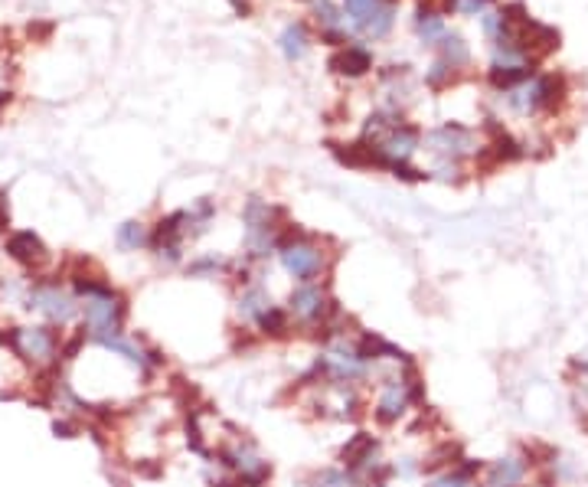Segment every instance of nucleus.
<instances>
[{
    "label": "nucleus",
    "instance_id": "20",
    "mask_svg": "<svg viewBox=\"0 0 588 487\" xmlns=\"http://www.w3.org/2000/svg\"><path fill=\"white\" fill-rule=\"evenodd\" d=\"M314 487H357V474L343 472V468H324L314 478Z\"/></svg>",
    "mask_w": 588,
    "mask_h": 487
},
{
    "label": "nucleus",
    "instance_id": "14",
    "mask_svg": "<svg viewBox=\"0 0 588 487\" xmlns=\"http://www.w3.org/2000/svg\"><path fill=\"white\" fill-rule=\"evenodd\" d=\"M279 46H281V53L291 59V63H294V59H301L304 53H308V46H310V36H308V30H304V24H288L285 30H281Z\"/></svg>",
    "mask_w": 588,
    "mask_h": 487
},
{
    "label": "nucleus",
    "instance_id": "28",
    "mask_svg": "<svg viewBox=\"0 0 588 487\" xmlns=\"http://www.w3.org/2000/svg\"><path fill=\"white\" fill-rule=\"evenodd\" d=\"M370 487H386V484H370Z\"/></svg>",
    "mask_w": 588,
    "mask_h": 487
},
{
    "label": "nucleus",
    "instance_id": "15",
    "mask_svg": "<svg viewBox=\"0 0 588 487\" xmlns=\"http://www.w3.org/2000/svg\"><path fill=\"white\" fill-rule=\"evenodd\" d=\"M269 308H271V298H269L265 288H248L246 295L238 298V314H242V318L259 320Z\"/></svg>",
    "mask_w": 588,
    "mask_h": 487
},
{
    "label": "nucleus",
    "instance_id": "27",
    "mask_svg": "<svg viewBox=\"0 0 588 487\" xmlns=\"http://www.w3.org/2000/svg\"><path fill=\"white\" fill-rule=\"evenodd\" d=\"M7 340H10V334H0V344H7Z\"/></svg>",
    "mask_w": 588,
    "mask_h": 487
},
{
    "label": "nucleus",
    "instance_id": "8",
    "mask_svg": "<svg viewBox=\"0 0 588 487\" xmlns=\"http://www.w3.org/2000/svg\"><path fill=\"white\" fill-rule=\"evenodd\" d=\"M291 314L298 320H304V324H314V320L324 318L330 308H334V301H327V295L320 291L318 285H301L298 291H291Z\"/></svg>",
    "mask_w": 588,
    "mask_h": 487
},
{
    "label": "nucleus",
    "instance_id": "1",
    "mask_svg": "<svg viewBox=\"0 0 588 487\" xmlns=\"http://www.w3.org/2000/svg\"><path fill=\"white\" fill-rule=\"evenodd\" d=\"M279 216H281V209L269 207V203H262V200L246 203V213H242V219H246V246L255 259L271 256V249L281 246V239H279L281 226H275L279 223Z\"/></svg>",
    "mask_w": 588,
    "mask_h": 487
},
{
    "label": "nucleus",
    "instance_id": "21",
    "mask_svg": "<svg viewBox=\"0 0 588 487\" xmlns=\"http://www.w3.org/2000/svg\"><path fill=\"white\" fill-rule=\"evenodd\" d=\"M448 10L454 14H464V16H481L493 7V0H445Z\"/></svg>",
    "mask_w": 588,
    "mask_h": 487
},
{
    "label": "nucleus",
    "instance_id": "6",
    "mask_svg": "<svg viewBox=\"0 0 588 487\" xmlns=\"http://www.w3.org/2000/svg\"><path fill=\"white\" fill-rule=\"evenodd\" d=\"M223 462L236 472L238 484H246V487H262L265 481L271 478V464L265 462L252 445H236L232 451H226Z\"/></svg>",
    "mask_w": 588,
    "mask_h": 487
},
{
    "label": "nucleus",
    "instance_id": "24",
    "mask_svg": "<svg viewBox=\"0 0 588 487\" xmlns=\"http://www.w3.org/2000/svg\"><path fill=\"white\" fill-rule=\"evenodd\" d=\"M376 0H347V10H350V16H353V24H357L360 16L366 14V10L373 7Z\"/></svg>",
    "mask_w": 588,
    "mask_h": 487
},
{
    "label": "nucleus",
    "instance_id": "10",
    "mask_svg": "<svg viewBox=\"0 0 588 487\" xmlns=\"http://www.w3.org/2000/svg\"><path fill=\"white\" fill-rule=\"evenodd\" d=\"M7 256L14 259V262L26 265V269H36V265H43L49 259L46 246H43V239L36 236V232L24 229V232H14L7 239Z\"/></svg>",
    "mask_w": 588,
    "mask_h": 487
},
{
    "label": "nucleus",
    "instance_id": "23",
    "mask_svg": "<svg viewBox=\"0 0 588 487\" xmlns=\"http://www.w3.org/2000/svg\"><path fill=\"white\" fill-rule=\"evenodd\" d=\"M223 265V259H199V262L190 265V275H203V272H213V269H219Z\"/></svg>",
    "mask_w": 588,
    "mask_h": 487
},
{
    "label": "nucleus",
    "instance_id": "9",
    "mask_svg": "<svg viewBox=\"0 0 588 487\" xmlns=\"http://www.w3.org/2000/svg\"><path fill=\"white\" fill-rule=\"evenodd\" d=\"M380 441L373 439V435H366V431H360V435H353L347 445H343V451H340V458H343V464L350 468L353 474H360V472H373L376 464H380Z\"/></svg>",
    "mask_w": 588,
    "mask_h": 487
},
{
    "label": "nucleus",
    "instance_id": "13",
    "mask_svg": "<svg viewBox=\"0 0 588 487\" xmlns=\"http://www.w3.org/2000/svg\"><path fill=\"white\" fill-rule=\"evenodd\" d=\"M526 478V462L523 458H501L491 464L484 487H520Z\"/></svg>",
    "mask_w": 588,
    "mask_h": 487
},
{
    "label": "nucleus",
    "instance_id": "5",
    "mask_svg": "<svg viewBox=\"0 0 588 487\" xmlns=\"http://www.w3.org/2000/svg\"><path fill=\"white\" fill-rule=\"evenodd\" d=\"M412 400H421V390L415 380H406V376H392L382 383L380 402H376V419L380 422H399V416L409 409Z\"/></svg>",
    "mask_w": 588,
    "mask_h": 487
},
{
    "label": "nucleus",
    "instance_id": "2",
    "mask_svg": "<svg viewBox=\"0 0 588 487\" xmlns=\"http://www.w3.org/2000/svg\"><path fill=\"white\" fill-rule=\"evenodd\" d=\"M26 308L30 311H40L49 324H66V320L76 318L79 304L69 291L56 285V281H40V285L30 288V298H26Z\"/></svg>",
    "mask_w": 588,
    "mask_h": 487
},
{
    "label": "nucleus",
    "instance_id": "19",
    "mask_svg": "<svg viewBox=\"0 0 588 487\" xmlns=\"http://www.w3.org/2000/svg\"><path fill=\"white\" fill-rule=\"evenodd\" d=\"M255 324H259L262 334H269V337H285L288 334V314L281 311V308H275V304H271L269 311L255 320Z\"/></svg>",
    "mask_w": 588,
    "mask_h": 487
},
{
    "label": "nucleus",
    "instance_id": "29",
    "mask_svg": "<svg viewBox=\"0 0 588 487\" xmlns=\"http://www.w3.org/2000/svg\"><path fill=\"white\" fill-rule=\"evenodd\" d=\"M429 487H431V484H429Z\"/></svg>",
    "mask_w": 588,
    "mask_h": 487
},
{
    "label": "nucleus",
    "instance_id": "7",
    "mask_svg": "<svg viewBox=\"0 0 588 487\" xmlns=\"http://www.w3.org/2000/svg\"><path fill=\"white\" fill-rule=\"evenodd\" d=\"M429 147L438 154V157L454 160V164H458L464 154L474 151V135H471L464 125H454V121H448V125H441V128H435L429 135Z\"/></svg>",
    "mask_w": 588,
    "mask_h": 487
},
{
    "label": "nucleus",
    "instance_id": "18",
    "mask_svg": "<svg viewBox=\"0 0 588 487\" xmlns=\"http://www.w3.org/2000/svg\"><path fill=\"white\" fill-rule=\"evenodd\" d=\"M147 242H151V239H147V229H144L141 223H135V219L118 229V246L127 249V252H137V249H144Z\"/></svg>",
    "mask_w": 588,
    "mask_h": 487
},
{
    "label": "nucleus",
    "instance_id": "16",
    "mask_svg": "<svg viewBox=\"0 0 588 487\" xmlns=\"http://www.w3.org/2000/svg\"><path fill=\"white\" fill-rule=\"evenodd\" d=\"M438 46H441V63H448L451 66V69H458V66H464L468 63V46H464V40L461 36H441V40H438Z\"/></svg>",
    "mask_w": 588,
    "mask_h": 487
},
{
    "label": "nucleus",
    "instance_id": "17",
    "mask_svg": "<svg viewBox=\"0 0 588 487\" xmlns=\"http://www.w3.org/2000/svg\"><path fill=\"white\" fill-rule=\"evenodd\" d=\"M415 30H419V36L425 43H438L441 36H445V24H441V16L431 14V10H419V16H415Z\"/></svg>",
    "mask_w": 588,
    "mask_h": 487
},
{
    "label": "nucleus",
    "instance_id": "11",
    "mask_svg": "<svg viewBox=\"0 0 588 487\" xmlns=\"http://www.w3.org/2000/svg\"><path fill=\"white\" fill-rule=\"evenodd\" d=\"M330 69L340 72V76L357 79V76H363V72L373 69V56H370L363 46H343L340 53L330 56Z\"/></svg>",
    "mask_w": 588,
    "mask_h": 487
},
{
    "label": "nucleus",
    "instance_id": "25",
    "mask_svg": "<svg viewBox=\"0 0 588 487\" xmlns=\"http://www.w3.org/2000/svg\"><path fill=\"white\" fill-rule=\"evenodd\" d=\"M229 4L238 16H248V10H252V0H229Z\"/></svg>",
    "mask_w": 588,
    "mask_h": 487
},
{
    "label": "nucleus",
    "instance_id": "12",
    "mask_svg": "<svg viewBox=\"0 0 588 487\" xmlns=\"http://www.w3.org/2000/svg\"><path fill=\"white\" fill-rule=\"evenodd\" d=\"M392 16H396V7H392V0H376L373 7L366 10V14L357 20V26L366 33V36H373V40H380V36H386V33H390Z\"/></svg>",
    "mask_w": 588,
    "mask_h": 487
},
{
    "label": "nucleus",
    "instance_id": "4",
    "mask_svg": "<svg viewBox=\"0 0 588 487\" xmlns=\"http://www.w3.org/2000/svg\"><path fill=\"white\" fill-rule=\"evenodd\" d=\"M10 347L16 357H24L33 367H49L56 360V334L49 328H14L10 330Z\"/></svg>",
    "mask_w": 588,
    "mask_h": 487
},
{
    "label": "nucleus",
    "instance_id": "3",
    "mask_svg": "<svg viewBox=\"0 0 588 487\" xmlns=\"http://www.w3.org/2000/svg\"><path fill=\"white\" fill-rule=\"evenodd\" d=\"M279 256H281V265H285V272L291 279L304 281V285L324 272V252L308 239H281Z\"/></svg>",
    "mask_w": 588,
    "mask_h": 487
},
{
    "label": "nucleus",
    "instance_id": "22",
    "mask_svg": "<svg viewBox=\"0 0 588 487\" xmlns=\"http://www.w3.org/2000/svg\"><path fill=\"white\" fill-rule=\"evenodd\" d=\"M448 76H451V66L438 59V63L431 66V72H429V82H431V86H441V82H445Z\"/></svg>",
    "mask_w": 588,
    "mask_h": 487
},
{
    "label": "nucleus",
    "instance_id": "26",
    "mask_svg": "<svg viewBox=\"0 0 588 487\" xmlns=\"http://www.w3.org/2000/svg\"><path fill=\"white\" fill-rule=\"evenodd\" d=\"M7 102H10V96H7V92H0V108H4Z\"/></svg>",
    "mask_w": 588,
    "mask_h": 487
}]
</instances>
